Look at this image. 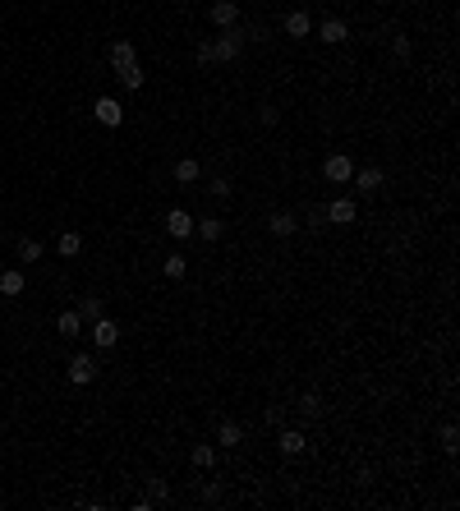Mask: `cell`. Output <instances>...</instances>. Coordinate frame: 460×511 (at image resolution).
<instances>
[{
  "mask_svg": "<svg viewBox=\"0 0 460 511\" xmlns=\"http://www.w3.org/2000/svg\"><path fill=\"white\" fill-rule=\"evenodd\" d=\"M322 217H327L331 226H350L359 217V208H355V199H331L327 203V212H322Z\"/></svg>",
  "mask_w": 460,
  "mask_h": 511,
  "instance_id": "52a82bcc",
  "label": "cell"
},
{
  "mask_svg": "<svg viewBox=\"0 0 460 511\" xmlns=\"http://www.w3.org/2000/svg\"><path fill=\"white\" fill-rule=\"evenodd\" d=\"M55 332H60L65 341H70V337H78V332H83V313H78V309H65L60 318H55Z\"/></svg>",
  "mask_w": 460,
  "mask_h": 511,
  "instance_id": "5bb4252c",
  "label": "cell"
},
{
  "mask_svg": "<svg viewBox=\"0 0 460 511\" xmlns=\"http://www.w3.org/2000/svg\"><path fill=\"white\" fill-rule=\"evenodd\" d=\"M0 295H9V300H14V295H23V272H18V268L0 272Z\"/></svg>",
  "mask_w": 460,
  "mask_h": 511,
  "instance_id": "ffe728a7",
  "label": "cell"
},
{
  "mask_svg": "<svg viewBox=\"0 0 460 511\" xmlns=\"http://www.w3.org/2000/svg\"><path fill=\"white\" fill-rule=\"evenodd\" d=\"M212 194H217V199H230V180H221V175H217V180H212Z\"/></svg>",
  "mask_w": 460,
  "mask_h": 511,
  "instance_id": "1f68e13d",
  "label": "cell"
},
{
  "mask_svg": "<svg viewBox=\"0 0 460 511\" xmlns=\"http://www.w3.org/2000/svg\"><path fill=\"white\" fill-rule=\"evenodd\" d=\"M65 373H70V382H74V387H87V382L97 378V359H92V355H74Z\"/></svg>",
  "mask_w": 460,
  "mask_h": 511,
  "instance_id": "8992f818",
  "label": "cell"
},
{
  "mask_svg": "<svg viewBox=\"0 0 460 511\" xmlns=\"http://www.w3.org/2000/svg\"><path fill=\"white\" fill-rule=\"evenodd\" d=\"M244 442V428L235 424V419H221L217 424V447H240Z\"/></svg>",
  "mask_w": 460,
  "mask_h": 511,
  "instance_id": "9a60e30c",
  "label": "cell"
},
{
  "mask_svg": "<svg viewBox=\"0 0 460 511\" xmlns=\"http://www.w3.org/2000/svg\"><path fill=\"white\" fill-rule=\"evenodd\" d=\"M299 415L304 419H322V396L318 391H304V396H299Z\"/></svg>",
  "mask_w": 460,
  "mask_h": 511,
  "instance_id": "7402d4cb",
  "label": "cell"
},
{
  "mask_svg": "<svg viewBox=\"0 0 460 511\" xmlns=\"http://www.w3.org/2000/svg\"><path fill=\"white\" fill-rule=\"evenodd\" d=\"M322 42H327V46H341V42H346V37H350V28H346V19H322Z\"/></svg>",
  "mask_w": 460,
  "mask_h": 511,
  "instance_id": "4fadbf2b",
  "label": "cell"
},
{
  "mask_svg": "<svg viewBox=\"0 0 460 511\" xmlns=\"http://www.w3.org/2000/svg\"><path fill=\"white\" fill-rule=\"evenodd\" d=\"M410 51H414V46H410V37H405V33H391V56H396V60H410Z\"/></svg>",
  "mask_w": 460,
  "mask_h": 511,
  "instance_id": "4316f807",
  "label": "cell"
},
{
  "mask_svg": "<svg viewBox=\"0 0 460 511\" xmlns=\"http://www.w3.org/2000/svg\"><path fill=\"white\" fill-rule=\"evenodd\" d=\"M148 497H152V507H156V502H171V488H166V479H156V475L148 479Z\"/></svg>",
  "mask_w": 460,
  "mask_h": 511,
  "instance_id": "484cf974",
  "label": "cell"
},
{
  "mask_svg": "<svg viewBox=\"0 0 460 511\" xmlns=\"http://www.w3.org/2000/svg\"><path fill=\"white\" fill-rule=\"evenodd\" d=\"M166 231H171L175 240H189V235H193V217H189V212H184V208L166 212Z\"/></svg>",
  "mask_w": 460,
  "mask_h": 511,
  "instance_id": "8fae6325",
  "label": "cell"
},
{
  "mask_svg": "<svg viewBox=\"0 0 460 511\" xmlns=\"http://www.w3.org/2000/svg\"><path fill=\"white\" fill-rule=\"evenodd\" d=\"M120 88H124V93H139V88H143V70H139V65L120 70Z\"/></svg>",
  "mask_w": 460,
  "mask_h": 511,
  "instance_id": "cb8c5ba5",
  "label": "cell"
},
{
  "mask_svg": "<svg viewBox=\"0 0 460 511\" xmlns=\"http://www.w3.org/2000/svg\"><path fill=\"white\" fill-rule=\"evenodd\" d=\"M92 115L106 125V130H120L124 125V106L115 102V97H97V106H92Z\"/></svg>",
  "mask_w": 460,
  "mask_h": 511,
  "instance_id": "5b68a950",
  "label": "cell"
},
{
  "mask_svg": "<svg viewBox=\"0 0 460 511\" xmlns=\"http://www.w3.org/2000/svg\"><path fill=\"white\" fill-rule=\"evenodd\" d=\"M277 442H281V451H286V456H299V451L309 447V438L299 433V428H281V438H277Z\"/></svg>",
  "mask_w": 460,
  "mask_h": 511,
  "instance_id": "2e32d148",
  "label": "cell"
},
{
  "mask_svg": "<svg viewBox=\"0 0 460 511\" xmlns=\"http://www.w3.org/2000/svg\"><path fill=\"white\" fill-rule=\"evenodd\" d=\"M184 268H189V263H184V253H171V258L161 263V272H166L171 281H180V277H184Z\"/></svg>",
  "mask_w": 460,
  "mask_h": 511,
  "instance_id": "d4e9b609",
  "label": "cell"
},
{
  "mask_svg": "<svg viewBox=\"0 0 460 511\" xmlns=\"http://www.w3.org/2000/svg\"><path fill=\"white\" fill-rule=\"evenodd\" d=\"M198 65H217V51H212V42H198Z\"/></svg>",
  "mask_w": 460,
  "mask_h": 511,
  "instance_id": "4dcf8cb0",
  "label": "cell"
},
{
  "mask_svg": "<svg viewBox=\"0 0 460 511\" xmlns=\"http://www.w3.org/2000/svg\"><path fill=\"white\" fill-rule=\"evenodd\" d=\"M78 313H83V318H87V322H92V318H102V313H106V304H102V295H83V300H78Z\"/></svg>",
  "mask_w": 460,
  "mask_h": 511,
  "instance_id": "603a6c76",
  "label": "cell"
},
{
  "mask_svg": "<svg viewBox=\"0 0 460 511\" xmlns=\"http://www.w3.org/2000/svg\"><path fill=\"white\" fill-rule=\"evenodd\" d=\"M258 120H262V125H277V120H281V111L267 102V106H258Z\"/></svg>",
  "mask_w": 460,
  "mask_h": 511,
  "instance_id": "f546056e",
  "label": "cell"
},
{
  "mask_svg": "<svg viewBox=\"0 0 460 511\" xmlns=\"http://www.w3.org/2000/svg\"><path fill=\"white\" fill-rule=\"evenodd\" d=\"M350 180L359 184V194H378V189H383V180H387V175H383V166H364V171H355Z\"/></svg>",
  "mask_w": 460,
  "mask_h": 511,
  "instance_id": "30bf717a",
  "label": "cell"
},
{
  "mask_svg": "<svg viewBox=\"0 0 460 511\" xmlns=\"http://www.w3.org/2000/svg\"><path fill=\"white\" fill-rule=\"evenodd\" d=\"M437 442H442V451H456V447H460V428H456V424H442Z\"/></svg>",
  "mask_w": 460,
  "mask_h": 511,
  "instance_id": "f1b7e54d",
  "label": "cell"
},
{
  "mask_svg": "<svg viewBox=\"0 0 460 511\" xmlns=\"http://www.w3.org/2000/svg\"><path fill=\"white\" fill-rule=\"evenodd\" d=\"M198 175H203V166L193 162V157H180V162H175V180L180 184H198Z\"/></svg>",
  "mask_w": 460,
  "mask_h": 511,
  "instance_id": "ac0fdd59",
  "label": "cell"
},
{
  "mask_svg": "<svg viewBox=\"0 0 460 511\" xmlns=\"http://www.w3.org/2000/svg\"><path fill=\"white\" fill-rule=\"evenodd\" d=\"M309 33H313L309 9H290V14H286V37H309Z\"/></svg>",
  "mask_w": 460,
  "mask_h": 511,
  "instance_id": "7c38bea8",
  "label": "cell"
},
{
  "mask_svg": "<svg viewBox=\"0 0 460 511\" xmlns=\"http://www.w3.org/2000/svg\"><path fill=\"white\" fill-rule=\"evenodd\" d=\"M78 249H83V235H78V231H60L55 253H60V258H78Z\"/></svg>",
  "mask_w": 460,
  "mask_h": 511,
  "instance_id": "e0dca14e",
  "label": "cell"
},
{
  "mask_svg": "<svg viewBox=\"0 0 460 511\" xmlns=\"http://www.w3.org/2000/svg\"><path fill=\"white\" fill-rule=\"evenodd\" d=\"M295 231H299L295 212H272L267 217V235H277V240H286V235H295Z\"/></svg>",
  "mask_w": 460,
  "mask_h": 511,
  "instance_id": "9c48e42d",
  "label": "cell"
},
{
  "mask_svg": "<svg viewBox=\"0 0 460 511\" xmlns=\"http://www.w3.org/2000/svg\"><path fill=\"white\" fill-rule=\"evenodd\" d=\"M322 175H327L331 184H350V175H355V162H350L346 152H331L327 162H322Z\"/></svg>",
  "mask_w": 460,
  "mask_h": 511,
  "instance_id": "3957f363",
  "label": "cell"
},
{
  "mask_svg": "<svg viewBox=\"0 0 460 511\" xmlns=\"http://www.w3.org/2000/svg\"><path fill=\"white\" fill-rule=\"evenodd\" d=\"M244 37H249V28H221V37L212 42V51H217V60H235V56L244 51Z\"/></svg>",
  "mask_w": 460,
  "mask_h": 511,
  "instance_id": "6da1fadb",
  "label": "cell"
},
{
  "mask_svg": "<svg viewBox=\"0 0 460 511\" xmlns=\"http://www.w3.org/2000/svg\"><path fill=\"white\" fill-rule=\"evenodd\" d=\"M115 341H120V322L106 318V313H102V318H92V346L97 350H111Z\"/></svg>",
  "mask_w": 460,
  "mask_h": 511,
  "instance_id": "277c9868",
  "label": "cell"
},
{
  "mask_svg": "<svg viewBox=\"0 0 460 511\" xmlns=\"http://www.w3.org/2000/svg\"><path fill=\"white\" fill-rule=\"evenodd\" d=\"M18 258L37 263V258H42V240H18Z\"/></svg>",
  "mask_w": 460,
  "mask_h": 511,
  "instance_id": "83f0119b",
  "label": "cell"
},
{
  "mask_svg": "<svg viewBox=\"0 0 460 511\" xmlns=\"http://www.w3.org/2000/svg\"><path fill=\"white\" fill-rule=\"evenodd\" d=\"M221 231H226V221H217V217H208V221H193V235H198V240H221Z\"/></svg>",
  "mask_w": 460,
  "mask_h": 511,
  "instance_id": "44dd1931",
  "label": "cell"
},
{
  "mask_svg": "<svg viewBox=\"0 0 460 511\" xmlns=\"http://www.w3.org/2000/svg\"><path fill=\"white\" fill-rule=\"evenodd\" d=\"M212 5V23L217 28H235L240 23V5H235V0H208Z\"/></svg>",
  "mask_w": 460,
  "mask_h": 511,
  "instance_id": "ba28073f",
  "label": "cell"
},
{
  "mask_svg": "<svg viewBox=\"0 0 460 511\" xmlns=\"http://www.w3.org/2000/svg\"><path fill=\"white\" fill-rule=\"evenodd\" d=\"M106 60H111L115 74H120V70H129V65H139V46H134L129 37H115L111 51H106Z\"/></svg>",
  "mask_w": 460,
  "mask_h": 511,
  "instance_id": "7a4b0ae2",
  "label": "cell"
},
{
  "mask_svg": "<svg viewBox=\"0 0 460 511\" xmlns=\"http://www.w3.org/2000/svg\"><path fill=\"white\" fill-rule=\"evenodd\" d=\"M189 460H193L198 470H212V465H217V447H212V442H198V447L189 451Z\"/></svg>",
  "mask_w": 460,
  "mask_h": 511,
  "instance_id": "d6986e66",
  "label": "cell"
}]
</instances>
